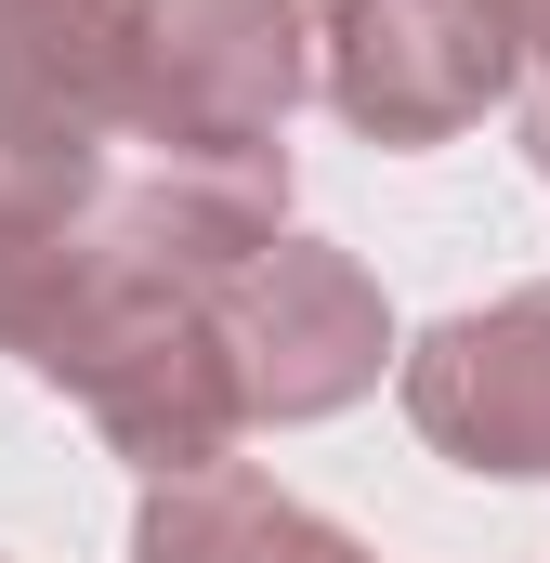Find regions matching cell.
Here are the masks:
<instances>
[{
	"label": "cell",
	"instance_id": "4",
	"mask_svg": "<svg viewBox=\"0 0 550 563\" xmlns=\"http://www.w3.org/2000/svg\"><path fill=\"white\" fill-rule=\"evenodd\" d=\"M407 420L432 459L498 472V485H550V276L512 301L446 314L407 354Z\"/></svg>",
	"mask_w": 550,
	"mask_h": 563
},
{
	"label": "cell",
	"instance_id": "6",
	"mask_svg": "<svg viewBox=\"0 0 550 563\" xmlns=\"http://www.w3.org/2000/svg\"><path fill=\"white\" fill-rule=\"evenodd\" d=\"M132 563H381V551H354L328 511H301L250 459H210V472H157L144 485Z\"/></svg>",
	"mask_w": 550,
	"mask_h": 563
},
{
	"label": "cell",
	"instance_id": "2",
	"mask_svg": "<svg viewBox=\"0 0 550 563\" xmlns=\"http://www.w3.org/2000/svg\"><path fill=\"white\" fill-rule=\"evenodd\" d=\"M315 92L367 144H459L485 106L525 92V53L485 0H301Z\"/></svg>",
	"mask_w": 550,
	"mask_h": 563
},
{
	"label": "cell",
	"instance_id": "1",
	"mask_svg": "<svg viewBox=\"0 0 550 563\" xmlns=\"http://www.w3.org/2000/svg\"><path fill=\"white\" fill-rule=\"evenodd\" d=\"M301 79H315L301 0H144L119 132L157 144V170H288Z\"/></svg>",
	"mask_w": 550,
	"mask_h": 563
},
{
	"label": "cell",
	"instance_id": "7",
	"mask_svg": "<svg viewBox=\"0 0 550 563\" xmlns=\"http://www.w3.org/2000/svg\"><path fill=\"white\" fill-rule=\"evenodd\" d=\"M485 13L512 26V53H525V66H550V0H485Z\"/></svg>",
	"mask_w": 550,
	"mask_h": 563
},
{
	"label": "cell",
	"instance_id": "3",
	"mask_svg": "<svg viewBox=\"0 0 550 563\" xmlns=\"http://www.w3.org/2000/svg\"><path fill=\"white\" fill-rule=\"evenodd\" d=\"M210 328H223V367H237V407L250 420H341L394 367V301L328 236L250 250L223 276V301H210Z\"/></svg>",
	"mask_w": 550,
	"mask_h": 563
},
{
	"label": "cell",
	"instance_id": "5",
	"mask_svg": "<svg viewBox=\"0 0 550 563\" xmlns=\"http://www.w3.org/2000/svg\"><path fill=\"white\" fill-rule=\"evenodd\" d=\"M132 26L144 0H0V144L106 157L132 119Z\"/></svg>",
	"mask_w": 550,
	"mask_h": 563
},
{
	"label": "cell",
	"instance_id": "8",
	"mask_svg": "<svg viewBox=\"0 0 550 563\" xmlns=\"http://www.w3.org/2000/svg\"><path fill=\"white\" fill-rule=\"evenodd\" d=\"M525 157H538V184H550V66H525Z\"/></svg>",
	"mask_w": 550,
	"mask_h": 563
}]
</instances>
